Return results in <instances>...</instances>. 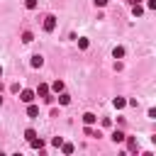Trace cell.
<instances>
[{
  "mask_svg": "<svg viewBox=\"0 0 156 156\" xmlns=\"http://www.w3.org/2000/svg\"><path fill=\"white\" fill-rule=\"evenodd\" d=\"M20 98H22V102H32V100H34V93H32V90H22Z\"/></svg>",
  "mask_w": 156,
  "mask_h": 156,
  "instance_id": "obj_1",
  "label": "cell"
},
{
  "mask_svg": "<svg viewBox=\"0 0 156 156\" xmlns=\"http://www.w3.org/2000/svg\"><path fill=\"white\" fill-rule=\"evenodd\" d=\"M51 90H54V93H61V90H63V83H61V80H56V83L51 85Z\"/></svg>",
  "mask_w": 156,
  "mask_h": 156,
  "instance_id": "obj_8",
  "label": "cell"
},
{
  "mask_svg": "<svg viewBox=\"0 0 156 156\" xmlns=\"http://www.w3.org/2000/svg\"><path fill=\"white\" fill-rule=\"evenodd\" d=\"M112 105H115L117 110H122V107L127 105V100H124V98H115V102H112Z\"/></svg>",
  "mask_w": 156,
  "mask_h": 156,
  "instance_id": "obj_3",
  "label": "cell"
},
{
  "mask_svg": "<svg viewBox=\"0 0 156 156\" xmlns=\"http://www.w3.org/2000/svg\"><path fill=\"white\" fill-rule=\"evenodd\" d=\"M27 7H29V10H34V7H37V0H27Z\"/></svg>",
  "mask_w": 156,
  "mask_h": 156,
  "instance_id": "obj_14",
  "label": "cell"
},
{
  "mask_svg": "<svg viewBox=\"0 0 156 156\" xmlns=\"http://www.w3.org/2000/svg\"><path fill=\"white\" fill-rule=\"evenodd\" d=\"M22 41H27V44H29V41H32V34H29V32H24V34H22Z\"/></svg>",
  "mask_w": 156,
  "mask_h": 156,
  "instance_id": "obj_11",
  "label": "cell"
},
{
  "mask_svg": "<svg viewBox=\"0 0 156 156\" xmlns=\"http://www.w3.org/2000/svg\"><path fill=\"white\" fill-rule=\"evenodd\" d=\"M27 112H29V117H37V112H39V110H37V107H34V105H32V107H29V110H27Z\"/></svg>",
  "mask_w": 156,
  "mask_h": 156,
  "instance_id": "obj_12",
  "label": "cell"
},
{
  "mask_svg": "<svg viewBox=\"0 0 156 156\" xmlns=\"http://www.w3.org/2000/svg\"><path fill=\"white\" fill-rule=\"evenodd\" d=\"M24 136H27V139H34L37 134H34V129H27V132H24Z\"/></svg>",
  "mask_w": 156,
  "mask_h": 156,
  "instance_id": "obj_13",
  "label": "cell"
},
{
  "mask_svg": "<svg viewBox=\"0 0 156 156\" xmlns=\"http://www.w3.org/2000/svg\"><path fill=\"white\" fill-rule=\"evenodd\" d=\"M83 122H85V124H93V122H95V115H93V112H85V115H83Z\"/></svg>",
  "mask_w": 156,
  "mask_h": 156,
  "instance_id": "obj_4",
  "label": "cell"
},
{
  "mask_svg": "<svg viewBox=\"0 0 156 156\" xmlns=\"http://www.w3.org/2000/svg\"><path fill=\"white\" fill-rule=\"evenodd\" d=\"M37 93H39V95H44V100H49V98H46V95H49V88H46V85H39V88H37Z\"/></svg>",
  "mask_w": 156,
  "mask_h": 156,
  "instance_id": "obj_7",
  "label": "cell"
},
{
  "mask_svg": "<svg viewBox=\"0 0 156 156\" xmlns=\"http://www.w3.org/2000/svg\"><path fill=\"white\" fill-rule=\"evenodd\" d=\"M122 139H124V134H122V132H119V129H117V132H115V134H112V141H122Z\"/></svg>",
  "mask_w": 156,
  "mask_h": 156,
  "instance_id": "obj_10",
  "label": "cell"
},
{
  "mask_svg": "<svg viewBox=\"0 0 156 156\" xmlns=\"http://www.w3.org/2000/svg\"><path fill=\"white\" fill-rule=\"evenodd\" d=\"M58 102H61V105H68V102H71V98H68L66 93H61V95H58Z\"/></svg>",
  "mask_w": 156,
  "mask_h": 156,
  "instance_id": "obj_9",
  "label": "cell"
},
{
  "mask_svg": "<svg viewBox=\"0 0 156 156\" xmlns=\"http://www.w3.org/2000/svg\"><path fill=\"white\" fill-rule=\"evenodd\" d=\"M95 5H98V7H105V5H107V0H95Z\"/></svg>",
  "mask_w": 156,
  "mask_h": 156,
  "instance_id": "obj_15",
  "label": "cell"
},
{
  "mask_svg": "<svg viewBox=\"0 0 156 156\" xmlns=\"http://www.w3.org/2000/svg\"><path fill=\"white\" fill-rule=\"evenodd\" d=\"M129 2H132V5H139V2H141V0H129Z\"/></svg>",
  "mask_w": 156,
  "mask_h": 156,
  "instance_id": "obj_16",
  "label": "cell"
},
{
  "mask_svg": "<svg viewBox=\"0 0 156 156\" xmlns=\"http://www.w3.org/2000/svg\"><path fill=\"white\" fill-rule=\"evenodd\" d=\"M54 27H56V17H46V22H44V29H46V32H51Z\"/></svg>",
  "mask_w": 156,
  "mask_h": 156,
  "instance_id": "obj_2",
  "label": "cell"
},
{
  "mask_svg": "<svg viewBox=\"0 0 156 156\" xmlns=\"http://www.w3.org/2000/svg\"><path fill=\"white\" fill-rule=\"evenodd\" d=\"M41 63H44V58H41V56H32V66H34V68H39Z\"/></svg>",
  "mask_w": 156,
  "mask_h": 156,
  "instance_id": "obj_6",
  "label": "cell"
},
{
  "mask_svg": "<svg viewBox=\"0 0 156 156\" xmlns=\"http://www.w3.org/2000/svg\"><path fill=\"white\" fill-rule=\"evenodd\" d=\"M112 56H115V58H122V56H124V49H122V46H115Z\"/></svg>",
  "mask_w": 156,
  "mask_h": 156,
  "instance_id": "obj_5",
  "label": "cell"
}]
</instances>
